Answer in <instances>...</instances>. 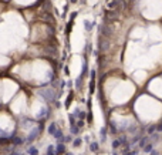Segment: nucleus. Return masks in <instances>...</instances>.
<instances>
[{
	"label": "nucleus",
	"instance_id": "nucleus-14",
	"mask_svg": "<svg viewBox=\"0 0 162 155\" xmlns=\"http://www.w3.org/2000/svg\"><path fill=\"white\" fill-rule=\"evenodd\" d=\"M70 124H71L73 127H75V120H74V114L70 115Z\"/></svg>",
	"mask_w": 162,
	"mask_h": 155
},
{
	"label": "nucleus",
	"instance_id": "nucleus-4",
	"mask_svg": "<svg viewBox=\"0 0 162 155\" xmlns=\"http://www.w3.org/2000/svg\"><path fill=\"white\" fill-rule=\"evenodd\" d=\"M27 152H29V155H39V149L36 147H30Z\"/></svg>",
	"mask_w": 162,
	"mask_h": 155
},
{
	"label": "nucleus",
	"instance_id": "nucleus-5",
	"mask_svg": "<svg viewBox=\"0 0 162 155\" xmlns=\"http://www.w3.org/2000/svg\"><path fill=\"white\" fill-rule=\"evenodd\" d=\"M90 149H91L92 152H97L98 151V144L95 142V141H92V142L90 144Z\"/></svg>",
	"mask_w": 162,
	"mask_h": 155
},
{
	"label": "nucleus",
	"instance_id": "nucleus-7",
	"mask_svg": "<svg viewBox=\"0 0 162 155\" xmlns=\"http://www.w3.org/2000/svg\"><path fill=\"white\" fill-rule=\"evenodd\" d=\"M81 142H82V139H81V138H75V139H74V142H73V145L77 148V147H80V145H81Z\"/></svg>",
	"mask_w": 162,
	"mask_h": 155
},
{
	"label": "nucleus",
	"instance_id": "nucleus-6",
	"mask_svg": "<svg viewBox=\"0 0 162 155\" xmlns=\"http://www.w3.org/2000/svg\"><path fill=\"white\" fill-rule=\"evenodd\" d=\"M84 26H85V30H87V31H90V30L92 29V26H94V23H90L88 20H85V21H84Z\"/></svg>",
	"mask_w": 162,
	"mask_h": 155
},
{
	"label": "nucleus",
	"instance_id": "nucleus-17",
	"mask_svg": "<svg viewBox=\"0 0 162 155\" xmlns=\"http://www.w3.org/2000/svg\"><path fill=\"white\" fill-rule=\"evenodd\" d=\"M159 131H162V124H159Z\"/></svg>",
	"mask_w": 162,
	"mask_h": 155
},
{
	"label": "nucleus",
	"instance_id": "nucleus-13",
	"mask_svg": "<svg viewBox=\"0 0 162 155\" xmlns=\"http://www.w3.org/2000/svg\"><path fill=\"white\" fill-rule=\"evenodd\" d=\"M105 134H107V128H102V130H101V141L105 139Z\"/></svg>",
	"mask_w": 162,
	"mask_h": 155
},
{
	"label": "nucleus",
	"instance_id": "nucleus-8",
	"mask_svg": "<svg viewBox=\"0 0 162 155\" xmlns=\"http://www.w3.org/2000/svg\"><path fill=\"white\" fill-rule=\"evenodd\" d=\"M46 155H54V147H53V145H50V147L47 148V154Z\"/></svg>",
	"mask_w": 162,
	"mask_h": 155
},
{
	"label": "nucleus",
	"instance_id": "nucleus-1",
	"mask_svg": "<svg viewBox=\"0 0 162 155\" xmlns=\"http://www.w3.org/2000/svg\"><path fill=\"white\" fill-rule=\"evenodd\" d=\"M40 94L43 95V98H44V100H47L49 103H51V101H54V100H56V95H54L56 93H54L53 90H50V88L40 91Z\"/></svg>",
	"mask_w": 162,
	"mask_h": 155
},
{
	"label": "nucleus",
	"instance_id": "nucleus-19",
	"mask_svg": "<svg viewBox=\"0 0 162 155\" xmlns=\"http://www.w3.org/2000/svg\"><path fill=\"white\" fill-rule=\"evenodd\" d=\"M74 1H77V0H71V3H74Z\"/></svg>",
	"mask_w": 162,
	"mask_h": 155
},
{
	"label": "nucleus",
	"instance_id": "nucleus-2",
	"mask_svg": "<svg viewBox=\"0 0 162 155\" xmlns=\"http://www.w3.org/2000/svg\"><path fill=\"white\" fill-rule=\"evenodd\" d=\"M65 152V147H64V144L63 142H60L58 145L56 147V154L57 155H61V154H64Z\"/></svg>",
	"mask_w": 162,
	"mask_h": 155
},
{
	"label": "nucleus",
	"instance_id": "nucleus-9",
	"mask_svg": "<svg viewBox=\"0 0 162 155\" xmlns=\"http://www.w3.org/2000/svg\"><path fill=\"white\" fill-rule=\"evenodd\" d=\"M71 100H73V93H70V95L67 97V101H65V107L70 105V103H71Z\"/></svg>",
	"mask_w": 162,
	"mask_h": 155
},
{
	"label": "nucleus",
	"instance_id": "nucleus-3",
	"mask_svg": "<svg viewBox=\"0 0 162 155\" xmlns=\"http://www.w3.org/2000/svg\"><path fill=\"white\" fill-rule=\"evenodd\" d=\"M49 134H51V135H54V132L57 131V124L56 123H51L50 124V127H49Z\"/></svg>",
	"mask_w": 162,
	"mask_h": 155
},
{
	"label": "nucleus",
	"instance_id": "nucleus-16",
	"mask_svg": "<svg viewBox=\"0 0 162 155\" xmlns=\"http://www.w3.org/2000/svg\"><path fill=\"white\" fill-rule=\"evenodd\" d=\"M154 130H155V127H151V128L148 130V132H149V134H152V132H154Z\"/></svg>",
	"mask_w": 162,
	"mask_h": 155
},
{
	"label": "nucleus",
	"instance_id": "nucleus-10",
	"mask_svg": "<svg viewBox=\"0 0 162 155\" xmlns=\"http://www.w3.org/2000/svg\"><path fill=\"white\" fill-rule=\"evenodd\" d=\"M120 145H121V141H120V139H115L112 142V148H118Z\"/></svg>",
	"mask_w": 162,
	"mask_h": 155
},
{
	"label": "nucleus",
	"instance_id": "nucleus-20",
	"mask_svg": "<svg viewBox=\"0 0 162 155\" xmlns=\"http://www.w3.org/2000/svg\"><path fill=\"white\" fill-rule=\"evenodd\" d=\"M112 155H118V154H112Z\"/></svg>",
	"mask_w": 162,
	"mask_h": 155
},
{
	"label": "nucleus",
	"instance_id": "nucleus-21",
	"mask_svg": "<svg viewBox=\"0 0 162 155\" xmlns=\"http://www.w3.org/2000/svg\"><path fill=\"white\" fill-rule=\"evenodd\" d=\"M23 155H29V154H23Z\"/></svg>",
	"mask_w": 162,
	"mask_h": 155
},
{
	"label": "nucleus",
	"instance_id": "nucleus-11",
	"mask_svg": "<svg viewBox=\"0 0 162 155\" xmlns=\"http://www.w3.org/2000/svg\"><path fill=\"white\" fill-rule=\"evenodd\" d=\"M144 151H145V152H148V154H149V152H152V144H149V145H146V147L144 148Z\"/></svg>",
	"mask_w": 162,
	"mask_h": 155
},
{
	"label": "nucleus",
	"instance_id": "nucleus-15",
	"mask_svg": "<svg viewBox=\"0 0 162 155\" xmlns=\"http://www.w3.org/2000/svg\"><path fill=\"white\" fill-rule=\"evenodd\" d=\"M71 132H73V134H78V128H77V127H73V128H71Z\"/></svg>",
	"mask_w": 162,
	"mask_h": 155
},
{
	"label": "nucleus",
	"instance_id": "nucleus-12",
	"mask_svg": "<svg viewBox=\"0 0 162 155\" xmlns=\"http://www.w3.org/2000/svg\"><path fill=\"white\" fill-rule=\"evenodd\" d=\"M146 141H148V138H146V137H144V138L141 139V142H139V147H141V148H142V147H145Z\"/></svg>",
	"mask_w": 162,
	"mask_h": 155
},
{
	"label": "nucleus",
	"instance_id": "nucleus-18",
	"mask_svg": "<svg viewBox=\"0 0 162 155\" xmlns=\"http://www.w3.org/2000/svg\"><path fill=\"white\" fill-rule=\"evenodd\" d=\"M65 155H73V152H67Z\"/></svg>",
	"mask_w": 162,
	"mask_h": 155
}]
</instances>
